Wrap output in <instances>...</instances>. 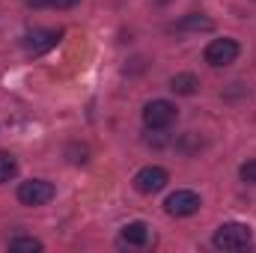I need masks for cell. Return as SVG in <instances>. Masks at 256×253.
I'll return each mask as SVG.
<instances>
[{"label": "cell", "mask_w": 256, "mask_h": 253, "mask_svg": "<svg viewBox=\"0 0 256 253\" xmlns=\"http://www.w3.org/2000/svg\"><path fill=\"white\" fill-rule=\"evenodd\" d=\"M122 242L126 244H134V248H143L149 242V226L143 220H131L122 226Z\"/></svg>", "instance_id": "ba28073f"}, {"label": "cell", "mask_w": 256, "mask_h": 253, "mask_svg": "<svg viewBox=\"0 0 256 253\" xmlns=\"http://www.w3.org/2000/svg\"><path fill=\"white\" fill-rule=\"evenodd\" d=\"M15 170H18V167H15V158L0 152V185H3V182H9V179L15 176Z\"/></svg>", "instance_id": "7c38bea8"}, {"label": "cell", "mask_w": 256, "mask_h": 253, "mask_svg": "<svg viewBox=\"0 0 256 253\" xmlns=\"http://www.w3.org/2000/svg\"><path fill=\"white\" fill-rule=\"evenodd\" d=\"M54 194H57V188L48 179H30V182L18 185V200L24 206H45L54 200Z\"/></svg>", "instance_id": "3957f363"}, {"label": "cell", "mask_w": 256, "mask_h": 253, "mask_svg": "<svg viewBox=\"0 0 256 253\" xmlns=\"http://www.w3.org/2000/svg\"><path fill=\"white\" fill-rule=\"evenodd\" d=\"M238 176H242L248 185H256V158H250V161H244V164H242Z\"/></svg>", "instance_id": "4fadbf2b"}, {"label": "cell", "mask_w": 256, "mask_h": 253, "mask_svg": "<svg viewBox=\"0 0 256 253\" xmlns=\"http://www.w3.org/2000/svg\"><path fill=\"white\" fill-rule=\"evenodd\" d=\"M60 36H63L60 30H33V33H27L21 39V48L27 54H33V57H39V54H48L60 42Z\"/></svg>", "instance_id": "8992f818"}, {"label": "cell", "mask_w": 256, "mask_h": 253, "mask_svg": "<svg viewBox=\"0 0 256 253\" xmlns=\"http://www.w3.org/2000/svg\"><path fill=\"white\" fill-rule=\"evenodd\" d=\"M196 86H200V80L194 78L191 72H182V74H173V78H170V90H173L176 96H194Z\"/></svg>", "instance_id": "9c48e42d"}, {"label": "cell", "mask_w": 256, "mask_h": 253, "mask_svg": "<svg viewBox=\"0 0 256 253\" xmlns=\"http://www.w3.org/2000/svg\"><path fill=\"white\" fill-rule=\"evenodd\" d=\"M167 182H170V176H167L164 167H143L134 176V188L140 194H158V190L167 188Z\"/></svg>", "instance_id": "52a82bcc"}, {"label": "cell", "mask_w": 256, "mask_h": 253, "mask_svg": "<svg viewBox=\"0 0 256 253\" xmlns=\"http://www.w3.org/2000/svg\"><path fill=\"white\" fill-rule=\"evenodd\" d=\"M33 6H57V9H72V6H78L80 0H30Z\"/></svg>", "instance_id": "5bb4252c"}, {"label": "cell", "mask_w": 256, "mask_h": 253, "mask_svg": "<svg viewBox=\"0 0 256 253\" xmlns=\"http://www.w3.org/2000/svg\"><path fill=\"white\" fill-rule=\"evenodd\" d=\"M200 206H202V200H200V194H194V190H176V194H170L167 200H164V208H167V214H173V218H191L200 212Z\"/></svg>", "instance_id": "5b68a950"}, {"label": "cell", "mask_w": 256, "mask_h": 253, "mask_svg": "<svg viewBox=\"0 0 256 253\" xmlns=\"http://www.w3.org/2000/svg\"><path fill=\"white\" fill-rule=\"evenodd\" d=\"M206 63L214 66V68H220V66H230L238 60V42L236 39H212L208 45H206Z\"/></svg>", "instance_id": "277c9868"}, {"label": "cell", "mask_w": 256, "mask_h": 253, "mask_svg": "<svg viewBox=\"0 0 256 253\" xmlns=\"http://www.w3.org/2000/svg\"><path fill=\"white\" fill-rule=\"evenodd\" d=\"M176 27H179V30H212V21L202 18V15H188V18H182Z\"/></svg>", "instance_id": "8fae6325"}, {"label": "cell", "mask_w": 256, "mask_h": 253, "mask_svg": "<svg viewBox=\"0 0 256 253\" xmlns=\"http://www.w3.org/2000/svg\"><path fill=\"white\" fill-rule=\"evenodd\" d=\"M9 250L12 253H39L42 250V242L39 238H27V236H18L9 242Z\"/></svg>", "instance_id": "30bf717a"}, {"label": "cell", "mask_w": 256, "mask_h": 253, "mask_svg": "<svg viewBox=\"0 0 256 253\" xmlns=\"http://www.w3.org/2000/svg\"><path fill=\"white\" fill-rule=\"evenodd\" d=\"M176 114H179L176 104H170L164 98H155L143 108V126L149 131H164V128H170L176 122Z\"/></svg>", "instance_id": "7a4b0ae2"}, {"label": "cell", "mask_w": 256, "mask_h": 253, "mask_svg": "<svg viewBox=\"0 0 256 253\" xmlns=\"http://www.w3.org/2000/svg\"><path fill=\"white\" fill-rule=\"evenodd\" d=\"M212 244L218 248V250H244V248H250L254 244V230L248 226V224H220L218 230H214V238H212Z\"/></svg>", "instance_id": "6da1fadb"}]
</instances>
